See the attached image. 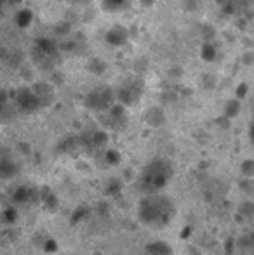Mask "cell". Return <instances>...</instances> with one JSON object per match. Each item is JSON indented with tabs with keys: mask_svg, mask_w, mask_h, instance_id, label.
Masks as SVG:
<instances>
[{
	"mask_svg": "<svg viewBox=\"0 0 254 255\" xmlns=\"http://www.w3.org/2000/svg\"><path fill=\"white\" fill-rule=\"evenodd\" d=\"M16 170V163L9 156H0V177H12Z\"/></svg>",
	"mask_w": 254,
	"mask_h": 255,
	"instance_id": "cell-6",
	"label": "cell"
},
{
	"mask_svg": "<svg viewBox=\"0 0 254 255\" xmlns=\"http://www.w3.org/2000/svg\"><path fill=\"white\" fill-rule=\"evenodd\" d=\"M112 99H113L112 92L106 91V89H101V91H96L89 96L87 104L92 110H105V108H108L112 104Z\"/></svg>",
	"mask_w": 254,
	"mask_h": 255,
	"instance_id": "cell-4",
	"label": "cell"
},
{
	"mask_svg": "<svg viewBox=\"0 0 254 255\" xmlns=\"http://www.w3.org/2000/svg\"><path fill=\"white\" fill-rule=\"evenodd\" d=\"M16 101H17V106L23 111H33L42 104V99L38 98L37 92H31V91H28V89L26 91H21L19 94H17Z\"/></svg>",
	"mask_w": 254,
	"mask_h": 255,
	"instance_id": "cell-3",
	"label": "cell"
},
{
	"mask_svg": "<svg viewBox=\"0 0 254 255\" xmlns=\"http://www.w3.org/2000/svg\"><path fill=\"white\" fill-rule=\"evenodd\" d=\"M146 255H174L173 247L169 245L164 240H155V242H150L145 249Z\"/></svg>",
	"mask_w": 254,
	"mask_h": 255,
	"instance_id": "cell-5",
	"label": "cell"
},
{
	"mask_svg": "<svg viewBox=\"0 0 254 255\" xmlns=\"http://www.w3.org/2000/svg\"><path fill=\"white\" fill-rule=\"evenodd\" d=\"M242 172H244V175H248V177L254 175V161L253 160H246V163L242 165Z\"/></svg>",
	"mask_w": 254,
	"mask_h": 255,
	"instance_id": "cell-9",
	"label": "cell"
},
{
	"mask_svg": "<svg viewBox=\"0 0 254 255\" xmlns=\"http://www.w3.org/2000/svg\"><path fill=\"white\" fill-rule=\"evenodd\" d=\"M75 2H78V3H82V2H87V0H75Z\"/></svg>",
	"mask_w": 254,
	"mask_h": 255,
	"instance_id": "cell-12",
	"label": "cell"
},
{
	"mask_svg": "<svg viewBox=\"0 0 254 255\" xmlns=\"http://www.w3.org/2000/svg\"><path fill=\"white\" fill-rule=\"evenodd\" d=\"M106 2L110 3V5L113 7V9H119L120 5H124V3L127 2V0H106Z\"/></svg>",
	"mask_w": 254,
	"mask_h": 255,
	"instance_id": "cell-10",
	"label": "cell"
},
{
	"mask_svg": "<svg viewBox=\"0 0 254 255\" xmlns=\"http://www.w3.org/2000/svg\"><path fill=\"white\" fill-rule=\"evenodd\" d=\"M251 137H253V141H254V127H253V130H251Z\"/></svg>",
	"mask_w": 254,
	"mask_h": 255,
	"instance_id": "cell-11",
	"label": "cell"
},
{
	"mask_svg": "<svg viewBox=\"0 0 254 255\" xmlns=\"http://www.w3.org/2000/svg\"><path fill=\"white\" fill-rule=\"evenodd\" d=\"M30 188H19L16 195H14V200L16 202H28L30 200Z\"/></svg>",
	"mask_w": 254,
	"mask_h": 255,
	"instance_id": "cell-8",
	"label": "cell"
},
{
	"mask_svg": "<svg viewBox=\"0 0 254 255\" xmlns=\"http://www.w3.org/2000/svg\"><path fill=\"white\" fill-rule=\"evenodd\" d=\"M138 219L141 224L152 229H164L176 217V203L171 196L160 193L143 195L138 202Z\"/></svg>",
	"mask_w": 254,
	"mask_h": 255,
	"instance_id": "cell-1",
	"label": "cell"
},
{
	"mask_svg": "<svg viewBox=\"0 0 254 255\" xmlns=\"http://www.w3.org/2000/svg\"><path fill=\"white\" fill-rule=\"evenodd\" d=\"M127 38V33L124 31V28L117 26L112 28V31L108 33V42H112L113 45H122V42Z\"/></svg>",
	"mask_w": 254,
	"mask_h": 255,
	"instance_id": "cell-7",
	"label": "cell"
},
{
	"mask_svg": "<svg viewBox=\"0 0 254 255\" xmlns=\"http://www.w3.org/2000/svg\"><path fill=\"white\" fill-rule=\"evenodd\" d=\"M174 175L173 163L166 158H155L141 170L138 177V189L143 195L160 193L167 188Z\"/></svg>",
	"mask_w": 254,
	"mask_h": 255,
	"instance_id": "cell-2",
	"label": "cell"
}]
</instances>
